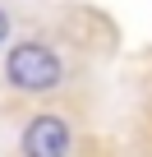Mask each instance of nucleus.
I'll return each mask as SVG.
<instances>
[{
    "label": "nucleus",
    "instance_id": "nucleus-1",
    "mask_svg": "<svg viewBox=\"0 0 152 157\" xmlns=\"http://www.w3.org/2000/svg\"><path fill=\"white\" fill-rule=\"evenodd\" d=\"M5 78L19 93H51L65 78V60L46 46V42H19L5 56Z\"/></svg>",
    "mask_w": 152,
    "mask_h": 157
},
{
    "label": "nucleus",
    "instance_id": "nucleus-2",
    "mask_svg": "<svg viewBox=\"0 0 152 157\" xmlns=\"http://www.w3.org/2000/svg\"><path fill=\"white\" fill-rule=\"evenodd\" d=\"M74 148V129L65 116H32L23 125V157H69Z\"/></svg>",
    "mask_w": 152,
    "mask_h": 157
},
{
    "label": "nucleus",
    "instance_id": "nucleus-3",
    "mask_svg": "<svg viewBox=\"0 0 152 157\" xmlns=\"http://www.w3.org/2000/svg\"><path fill=\"white\" fill-rule=\"evenodd\" d=\"M5 37H9V14L0 10V42H5Z\"/></svg>",
    "mask_w": 152,
    "mask_h": 157
}]
</instances>
